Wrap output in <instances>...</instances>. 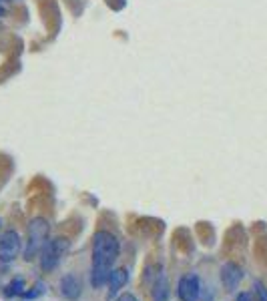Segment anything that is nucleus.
<instances>
[{"label": "nucleus", "instance_id": "nucleus-8", "mask_svg": "<svg viewBox=\"0 0 267 301\" xmlns=\"http://www.w3.org/2000/svg\"><path fill=\"white\" fill-rule=\"evenodd\" d=\"M129 281V271L127 269H117L111 271V277H109V299H113L120 289H123Z\"/></svg>", "mask_w": 267, "mask_h": 301}, {"label": "nucleus", "instance_id": "nucleus-6", "mask_svg": "<svg viewBox=\"0 0 267 301\" xmlns=\"http://www.w3.org/2000/svg\"><path fill=\"white\" fill-rule=\"evenodd\" d=\"M241 279H243V271H241L239 265H235V263H225V265L221 267V281H223L225 289H229V291L237 289L239 283H241Z\"/></svg>", "mask_w": 267, "mask_h": 301}, {"label": "nucleus", "instance_id": "nucleus-4", "mask_svg": "<svg viewBox=\"0 0 267 301\" xmlns=\"http://www.w3.org/2000/svg\"><path fill=\"white\" fill-rule=\"evenodd\" d=\"M18 253H20V235L14 229L4 231L0 235V261L10 263L18 257Z\"/></svg>", "mask_w": 267, "mask_h": 301}, {"label": "nucleus", "instance_id": "nucleus-5", "mask_svg": "<svg viewBox=\"0 0 267 301\" xmlns=\"http://www.w3.org/2000/svg\"><path fill=\"white\" fill-rule=\"evenodd\" d=\"M199 293H201V283H199V277L195 273H187L179 279L177 295L181 301H197Z\"/></svg>", "mask_w": 267, "mask_h": 301}, {"label": "nucleus", "instance_id": "nucleus-2", "mask_svg": "<svg viewBox=\"0 0 267 301\" xmlns=\"http://www.w3.org/2000/svg\"><path fill=\"white\" fill-rule=\"evenodd\" d=\"M48 231H51V225L44 217H34L29 223V237H27V247H24V259L27 261L34 259L44 249L48 241Z\"/></svg>", "mask_w": 267, "mask_h": 301}, {"label": "nucleus", "instance_id": "nucleus-15", "mask_svg": "<svg viewBox=\"0 0 267 301\" xmlns=\"http://www.w3.org/2000/svg\"><path fill=\"white\" fill-rule=\"evenodd\" d=\"M4 16V0H0V18Z\"/></svg>", "mask_w": 267, "mask_h": 301}, {"label": "nucleus", "instance_id": "nucleus-11", "mask_svg": "<svg viewBox=\"0 0 267 301\" xmlns=\"http://www.w3.org/2000/svg\"><path fill=\"white\" fill-rule=\"evenodd\" d=\"M42 293H44V283H42V281H36L34 287H32L30 291H24V293H22V297H24V299H34V297H40Z\"/></svg>", "mask_w": 267, "mask_h": 301}, {"label": "nucleus", "instance_id": "nucleus-3", "mask_svg": "<svg viewBox=\"0 0 267 301\" xmlns=\"http://www.w3.org/2000/svg\"><path fill=\"white\" fill-rule=\"evenodd\" d=\"M68 251V239L64 237H57L53 241H48L42 249V257H40V269L44 273H51L59 267V263L62 261V257Z\"/></svg>", "mask_w": 267, "mask_h": 301}, {"label": "nucleus", "instance_id": "nucleus-14", "mask_svg": "<svg viewBox=\"0 0 267 301\" xmlns=\"http://www.w3.org/2000/svg\"><path fill=\"white\" fill-rule=\"evenodd\" d=\"M237 301H251V295L249 293H239L237 295Z\"/></svg>", "mask_w": 267, "mask_h": 301}, {"label": "nucleus", "instance_id": "nucleus-10", "mask_svg": "<svg viewBox=\"0 0 267 301\" xmlns=\"http://www.w3.org/2000/svg\"><path fill=\"white\" fill-rule=\"evenodd\" d=\"M22 293H24V279H22V277L12 279V281L6 285V291H4L6 297H14V295H22Z\"/></svg>", "mask_w": 267, "mask_h": 301}, {"label": "nucleus", "instance_id": "nucleus-16", "mask_svg": "<svg viewBox=\"0 0 267 301\" xmlns=\"http://www.w3.org/2000/svg\"><path fill=\"white\" fill-rule=\"evenodd\" d=\"M0 223H2V221H0Z\"/></svg>", "mask_w": 267, "mask_h": 301}, {"label": "nucleus", "instance_id": "nucleus-9", "mask_svg": "<svg viewBox=\"0 0 267 301\" xmlns=\"http://www.w3.org/2000/svg\"><path fill=\"white\" fill-rule=\"evenodd\" d=\"M169 297V285H167V277L161 273L157 277V283L153 287V299L155 301H165Z\"/></svg>", "mask_w": 267, "mask_h": 301}, {"label": "nucleus", "instance_id": "nucleus-13", "mask_svg": "<svg viewBox=\"0 0 267 301\" xmlns=\"http://www.w3.org/2000/svg\"><path fill=\"white\" fill-rule=\"evenodd\" d=\"M117 301H139V299H137L133 293H125V295H120Z\"/></svg>", "mask_w": 267, "mask_h": 301}, {"label": "nucleus", "instance_id": "nucleus-7", "mask_svg": "<svg viewBox=\"0 0 267 301\" xmlns=\"http://www.w3.org/2000/svg\"><path fill=\"white\" fill-rule=\"evenodd\" d=\"M81 293H83V289H81V281H79L72 273L64 275V277L60 279V295H62L64 299L75 301V299L81 297Z\"/></svg>", "mask_w": 267, "mask_h": 301}, {"label": "nucleus", "instance_id": "nucleus-1", "mask_svg": "<svg viewBox=\"0 0 267 301\" xmlns=\"http://www.w3.org/2000/svg\"><path fill=\"white\" fill-rule=\"evenodd\" d=\"M119 257V241L109 231H96L92 235V269H90V285L101 289L109 283L111 269Z\"/></svg>", "mask_w": 267, "mask_h": 301}, {"label": "nucleus", "instance_id": "nucleus-12", "mask_svg": "<svg viewBox=\"0 0 267 301\" xmlns=\"http://www.w3.org/2000/svg\"><path fill=\"white\" fill-rule=\"evenodd\" d=\"M253 291H255V299L257 301H267V287L261 281H255L253 283Z\"/></svg>", "mask_w": 267, "mask_h": 301}]
</instances>
